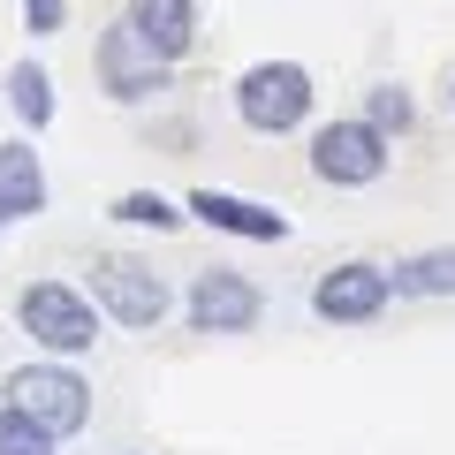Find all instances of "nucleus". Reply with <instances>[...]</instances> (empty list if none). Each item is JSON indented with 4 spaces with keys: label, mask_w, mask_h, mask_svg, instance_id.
<instances>
[{
    "label": "nucleus",
    "mask_w": 455,
    "mask_h": 455,
    "mask_svg": "<svg viewBox=\"0 0 455 455\" xmlns=\"http://www.w3.org/2000/svg\"><path fill=\"white\" fill-rule=\"evenodd\" d=\"M304 160H311V175H319L326 190H364V182L387 175L395 137L379 130L372 114H334V122H319V130H311Z\"/></svg>",
    "instance_id": "3"
},
{
    "label": "nucleus",
    "mask_w": 455,
    "mask_h": 455,
    "mask_svg": "<svg viewBox=\"0 0 455 455\" xmlns=\"http://www.w3.org/2000/svg\"><path fill=\"white\" fill-rule=\"evenodd\" d=\"M99 92L114 99V107H145V99H160L167 84H175V61H167L160 46H152L145 31H137L130 16H114L107 31H99Z\"/></svg>",
    "instance_id": "5"
},
{
    "label": "nucleus",
    "mask_w": 455,
    "mask_h": 455,
    "mask_svg": "<svg viewBox=\"0 0 455 455\" xmlns=\"http://www.w3.org/2000/svg\"><path fill=\"white\" fill-rule=\"evenodd\" d=\"M182 205H190V220H205L212 235H235V243H289V235H296L281 205L243 197V190H212V182H205V190H190Z\"/></svg>",
    "instance_id": "9"
},
{
    "label": "nucleus",
    "mask_w": 455,
    "mask_h": 455,
    "mask_svg": "<svg viewBox=\"0 0 455 455\" xmlns=\"http://www.w3.org/2000/svg\"><path fill=\"white\" fill-rule=\"evenodd\" d=\"M0 455H61V440H53L46 425L31 418V410L0 403Z\"/></svg>",
    "instance_id": "15"
},
{
    "label": "nucleus",
    "mask_w": 455,
    "mask_h": 455,
    "mask_svg": "<svg viewBox=\"0 0 455 455\" xmlns=\"http://www.w3.org/2000/svg\"><path fill=\"white\" fill-rule=\"evenodd\" d=\"M387 274H395V296H455V251H418Z\"/></svg>",
    "instance_id": "13"
},
{
    "label": "nucleus",
    "mask_w": 455,
    "mask_h": 455,
    "mask_svg": "<svg viewBox=\"0 0 455 455\" xmlns=\"http://www.w3.org/2000/svg\"><path fill=\"white\" fill-rule=\"evenodd\" d=\"M107 212H114L122 228H152V235H167V228L190 220V205H175V197H160V190H122Z\"/></svg>",
    "instance_id": "14"
},
{
    "label": "nucleus",
    "mask_w": 455,
    "mask_h": 455,
    "mask_svg": "<svg viewBox=\"0 0 455 455\" xmlns=\"http://www.w3.org/2000/svg\"><path fill=\"white\" fill-rule=\"evenodd\" d=\"M46 197H53V182H46V160H38L31 130L8 137V145H0V228L38 220V212H46Z\"/></svg>",
    "instance_id": "10"
},
{
    "label": "nucleus",
    "mask_w": 455,
    "mask_h": 455,
    "mask_svg": "<svg viewBox=\"0 0 455 455\" xmlns=\"http://www.w3.org/2000/svg\"><path fill=\"white\" fill-rule=\"evenodd\" d=\"M0 395H8L16 410H31L53 440H76L84 425H92V379L76 372V357H31V364H16V372L0 379Z\"/></svg>",
    "instance_id": "4"
},
{
    "label": "nucleus",
    "mask_w": 455,
    "mask_h": 455,
    "mask_svg": "<svg viewBox=\"0 0 455 455\" xmlns=\"http://www.w3.org/2000/svg\"><path fill=\"white\" fill-rule=\"evenodd\" d=\"M448 114H455V76H448Z\"/></svg>",
    "instance_id": "18"
},
{
    "label": "nucleus",
    "mask_w": 455,
    "mask_h": 455,
    "mask_svg": "<svg viewBox=\"0 0 455 455\" xmlns=\"http://www.w3.org/2000/svg\"><path fill=\"white\" fill-rule=\"evenodd\" d=\"M122 16H130L137 31L167 53V61H182V53L197 46V0H130Z\"/></svg>",
    "instance_id": "11"
},
{
    "label": "nucleus",
    "mask_w": 455,
    "mask_h": 455,
    "mask_svg": "<svg viewBox=\"0 0 455 455\" xmlns=\"http://www.w3.org/2000/svg\"><path fill=\"white\" fill-rule=\"evenodd\" d=\"M387 304H395V274L372 266V259H341V266H326L311 281V311L326 326H372Z\"/></svg>",
    "instance_id": "8"
},
{
    "label": "nucleus",
    "mask_w": 455,
    "mask_h": 455,
    "mask_svg": "<svg viewBox=\"0 0 455 455\" xmlns=\"http://www.w3.org/2000/svg\"><path fill=\"white\" fill-rule=\"evenodd\" d=\"M311 107H319V84H311L304 61H251L243 76H235V122H243L251 137L304 130Z\"/></svg>",
    "instance_id": "2"
},
{
    "label": "nucleus",
    "mask_w": 455,
    "mask_h": 455,
    "mask_svg": "<svg viewBox=\"0 0 455 455\" xmlns=\"http://www.w3.org/2000/svg\"><path fill=\"white\" fill-rule=\"evenodd\" d=\"M53 107H61V99H53V68L23 53V61L8 68V114H16L31 137H46L53 130Z\"/></svg>",
    "instance_id": "12"
},
{
    "label": "nucleus",
    "mask_w": 455,
    "mask_h": 455,
    "mask_svg": "<svg viewBox=\"0 0 455 455\" xmlns=\"http://www.w3.org/2000/svg\"><path fill=\"white\" fill-rule=\"evenodd\" d=\"M23 31H31V38L68 31V0H23Z\"/></svg>",
    "instance_id": "17"
},
{
    "label": "nucleus",
    "mask_w": 455,
    "mask_h": 455,
    "mask_svg": "<svg viewBox=\"0 0 455 455\" xmlns=\"http://www.w3.org/2000/svg\"><path fill=\"white\" fill-rule=\"evenodd\" d=\"M92 296H99V311H107L114 326H130V334H152V326L175 311V289H167L145 259H130V251H99L92 259Z\"/></svg>",
    "instance_id": "6"
},
{
    "label": "nucleus",
    "mask_w": 455,
    "mask_h": 455,
    "mask_svg": "<svg viewBox=\"0 0 455 455\" xmlns=\"http://www.w3.org/2000/svg\"><path fill=\"white\" fill-rule=\"evenodd\" d=\"M182 319H190V334H251L266 319V289L235 266H205L182 289Z\"/></svg>",
    "instance_id": "7"
},
{
    "label": "nucleus",
    "mask_w": 455,
    "mask_h": 455,
    "mask_svg": "<svg viewBox=\"0 0 455 455\" xmlns=\"http://www.w3.org/2000/svg\"><path fill=\"white\" fill-rule=\"evenodd\" d=\"M364 114H372V122H379V130H387V137L418 130V99H410L403 84H372V92H364Z\"/></svg>",
    "instance_id": "16"
},
{
    "label": "nucleus",
    "mask_w": 455,
    "mask_h": 455,
    "mask_svg": "<svg viewBox=\"0 0 455 455\" xmlns=\"http://www.w3.org/2000/svg\"><path fill=\"white\" fill-rule=\"evenodd\" d=\"M16 326L46 349V357H92L107 311H99V296L76 289V281H31V289L16 296Z\"/></svg>",
    "instance_id": "1"
}]
</instances>
